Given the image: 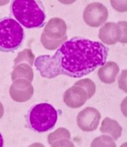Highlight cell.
<instances>
[{
  "mask_svg": "<svg viewBox=\"0 0 127 147\" xmlns=\"http://www.w3.org/2000/svg\"><path fill=\"white\" fill-rule=\"evenodd\" d=\"M108 48L102 43L74 38L63 43L54 58L60 73L72 78H81L106 63Z\"/></svg>",
  "mask_w": 127,
  "mask_h": 147,
  "instance_id": "6da1fadb",
  "label": "cell"
},
{
  "mask_svg": "<svg viewBox=\"0 0 127 147\" xmlns=\"http://www.w3.org/2000/svg\"><path fill=\"white\" fill-rule=\"evenodd\" d=\"M11 13L22 26L27 28H42L46 13L42 2L34 0H16L12 2Z\"/></svg>",
  "mask_w": 127,
  "mask_h": 147,
  "instance_id": "7a4b0ae2",
  "label": "cell"
},
{
  "mask_svg": "<svg viewBox=\"0 0 127 147\" xmlns=\"http://www.w3.org/2000/svg\"><path fill=\"white\" fill-rule=\"evenodd\" d=\"M58 120V112L48 103L34 105L27 114L28 126L32 130L41 133L52 129Z\"/></svg>",
  "mask_w": 127,
  "mask_h": 147,
  "instance_id": "3957f363",
  "label": "cell"
},
{
  "mask_svg": "<svg viewBox=\"0 0 127 147\" xmlns=\"http://www.w3.org/2000/svg\"><path fill=\"white\" fill-rule=\"evenodd\" d=\"M24 39L23 28L13 18L0 20V51L11 52L22 46Z\"/></svg>",
  "mask_w": 127,
  "mask_h": 147,
  "instance_id": "277c9868",
  "label": "cell"
},
{
  "mask_svg": "<svg viewBox=\"0 0 127 147\" xmlns=\"http://www.w3.org/2000/svg\"><path fill=\"white\" fill-rule=\"evenodd\" d=\"M98 36L102 42L108 45L115 44L118 42L126 43V22H108L100 28Z\"/></svg>",
  "mask_w": 127,
  "mask_h": 147,
  "instance_id": "5b68a950",
  "label": "cell"
},
{
  "mask_svg": "<svg viewBox=\"0 0 127 147\" xmlns=\"http://www.w3.org/2000/svg\"><path fill=\"white\" fill-rule=\"evenodd\" d=\"M108 9L103 4L95 2L88 4L85 8L83 18L85 23L91 27L97 28L108 19Z\"/></svg>",
  "mask_w": 127,
  "mask_h": 147,
  "instance_id": "8992f818",
  "label": "cell"
},
{
  "mask_svg": "<svg viewBox=\"0 0 127 147\" xmlns=\"http://www.w3.org/2000/svg\"><path fill=\"white\" fill-rule=\"evenodd\" d=\"M100 118L101 115L97 109L92 107L86 108L78 114V125L84 131H93L97 128Z\"/></svg>",
  "mask_w": 127,
  "mask_h": 147,
  "instance_id": "52a82bcc",
  "label": "cell"
},
{
  "mask_svg": "<svg viewBox=\"0 0 127 147\" xmlns=\"http://www.w3.org/2000/svg\"><path fill=\"white\" fill-rule=\"evenodd\" d=\"M9 94L14 101L25 102L31 99L34 94V88L27 80L17 79L10 86Z\"/></svg>",
  "mask_w": 127,
  "mask_h": 147,
  "instance_id": "ba28073f",
  "label": "cell"
},
{
  "mask_svg": "<svg viewBox=\"0 0 127 147\" xmlns=\"http://www.w3.org/2000/svg\"><path fill=\"white\" fill-rule=\"evenodd\" d=\"M35 66L40 71L42 76L48 78H52L60 74L58 63L54 56H40L36 59Z\"/></svg>",
  "mask_w": 127,
  "mask_h": 147,
  "instance_id": "9c48e42d",
  "label": "cell"
},
{
  "mask_svg": "<svg viewBox=\"0 0 127 147\" xmlns=\"http://www.w3.org/2000/svg\"><path fill=\"white\" fill-rule=\"evenodd\" d=\"M88 99L87 93L82 88L78 86H74L65 92L63 101L66 105L72 109L81 107Z\"/></svg>",
  "mask_w": 127,
  "mask_h": 147,
  "instance_id": "30bf717a",
  "label": "cell"
},
{
  "mask_svg": "<svg viewBox=\"0 0 127 147\" xmlns=\"http://www.w3.org/2000/svg\"><path fill=\"white\" fill-rule=\"evenodd\" d=\"M67 26L64 20L59 18H54L49 20L44 28V34L52 40H60L66 36Z\"/></svg>",
  "mask_w": 127,
  "mask_h": 147,
  "instance_id": "8fae6325",
  "label": "cell"
},
{
  "mask_svg": "<svg viewBox=\"0 0 127 147\" xmlns=\"http://www.w3.org/2000/svg\"><path fill=\"white\" fill-rule=\"evenodd\" d=\"M119 72V67L115 62H108L99 68L98 75L100 80L106 84L113 83Z\"/></svg>",
  "mask_w": 127,
  "mask_h": 147,
  "instance_id": "7c38bea8",
  "label": "cell"
},
{
  "mask_svg": "<svg viewBox=\"0 0 127 147\" xmlns=\"http://www.w3.org/2000/svg\"><path fill=\"white\" fill-rule=\"evenodd\" d=\"M100 131L102 133L110 134L114 140H117L122 134V127L115 120L106 118L102 122Z\"/></svg>",
  "mask_w": 127,
  "mask_h": 147,
  "instance_id": "4fadbf2b",
  "label": "cell"
},
{
  "mask_svg": "<svg viewBox=\"0 0 127 147\" xmlns=\"http://www.w3.org/2000/svg\"><path fill=\"white\" fill-rule=\"evenodd\" d=\"M17 79H26L32 82L34 79V72L31 66L27 64H20L14 67L11 80L14 81Z\"/></svg>",
  "mask_w": 127,
  "mask_h": 147,
  "instance_id": "5bb4252c",
  "label": "cell"
},
{
  "mask_svg": "<svg viewBox=\"0 0 127 147\" xmlns=\"http://www.w3.org/2000/svg\"><path fill=\"white\" fill-rule=\"evenodd\" d=\"M35 55L33 54L32 51L30 49H25L22 52H19L17 58L14 60V66L20 64H27L32 66L34 63Z\"/></svg>",
  "mask_w": 127,
  "mask_h": 147,
  "instance_id": "9a60e30c",
  "label": "cell"
},
{
  "mask_svg": "<svg viewBox=\"0 0 127 147\" xmlns=\"http://www.w3.org/2000/svg\"><path fill=\"white\" fill-rule=\"evenodd\" d=\"M70 134L68 130L64 128H60L57 129L56 131L49 134L48 141V143L52 145L55 142L65 139H70Z\"/></svg>",
  "mask_w": 127,
  "mask_h": 147,
  "instance_id": "2e32d148",
  "label": "cell"
},
{
  "mask_svg": "<svg viewBox=\"0 0 127 147\" xmlns=\"http://www.w3.org/2000/svg\"><path fill=\"white\" fill-rule=\"evenodd\" d=\"M67 39L68 37L67 36H66L64 38L60 39V40H52V39L48 38V37L45 36L44 33H42V36H41V42H42L43 46L46 49L50 50H54L58 48L59 46H60L63 43H64L67 40Z\"/></svg>",
  "mask_w": 127,
  "mask_h": 147,
  "instance_id": "e0dca14e",
  "label": "cell"
},
{
  "mask_svg": "<svg viewBox=\"0 0 127 147\" xmlns=\"http://www.w3.org/2000/svg\"><path fill=\"white\" fill-rule=\"evenodd\" d=\"M75 86H78L82 88L86 92L88 99L93 96L96 92V86L93 81L88 78L83 79L79 80L75 83Z\"/></svg>",
  "mask_w": 127,
  "mask_h": 147,
  "instance_id": "ac0fdd59",
  "label": "cell"
},
{
  "mask_svg": "<svg viewBox=\"0 0 127 147\" xmlns=\"http://www.w3.org/2000/svg\"><path fill=\"white\" fill-rule=\"evenodd\" d=\"M91 146H116L115 142L108 136L103 135L93 140Z\"/></svg>",
  "mask_w": 127,
  "mask_h": 147,
  "instance_id": "d6986e66",
  "label": "cell"
},
{
  "mask_svg": "<svg viewBox=\"0 0 127 147\" xmlns=\"http://www.w3.org/2000/svg\"><path fill=\"white\" fill-rule=\"evenodd\" d=\"M52 146H74V144L72 142H70L69 139H65L61 141H58L57 142H55L54 144H52Z\"/></svg>",
  "mask_w": 127,
  "mask_h": 147,
  "instance_id": "ffe728a7",
  "label": "cell"
},
{
  "mask_svg": "<svg viewBox=\"0 0 127 147\" xmlns=\"http://www.w3.org/2000/svg\"><path fill=\"white\" fill-rule=\"evenodd\" d=\"M4 114V109L3 106L2 105L1 102H0V119L2 118V116H3Z\"/></svg>",
  "mask_w": 127,
  "mask_h": 147,
  "instance_id": "44dd1931",
  "label": "cell"
},
{
  "mask_svg": "<svg viewBox=\"0 0 127 147\" xmlns=\"http://www.w3.org/2000/svg\"><path fill=\"white\" fill-rule=\"evenodd\" d=\"M3 145V137H2V135L0 133V147H2Z\"/></svg>",
  "mask_w": 127,
  "mask_h": 147,
  "instance_id": "7402d4cb",
  "label": "cell"
}]
</instances>
